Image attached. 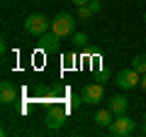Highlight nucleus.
<instances>
[{
    "mask_svg": "<svg viewBox=\"0 0 146 137\" xmlns=\"http://www.w3.org/2000/svg\"><path fill=\"white\" fill-rule=\"evenodd\" d=\"M110 135L112 137H129L131 132L136 130V125H134V120H131L127 113H122V115H115V120L110 122Z\"/></svg>",
    "mask_w": 146,
    "mask_h": 137,
    "instance_id": "obj_1",
    "label": "nucleus"
},
{
    "mask_svg": "<svg viewBox=\"0 0 146 137\" xmlns=\"http://www.w3.org/2000/svg\"><path fill=\"white\" fill-rule=\"evenodd\" d=\"M25 30H27V34H32V37H42L44 32L51 30V22H49L42 12H34V15H29L25 20Z\"/></svg>",
    "mask_w": 146,
    "mask_h": 137,
    "instance_id": "obj_2",
    "label": "nucleus"
},
{
    "mask_svg": "<svg viewBox=\"0 0 146 137\" xmlns=\"http://www.w3.org/2000/svg\"><path fill=\"white\" fill-rule=\"evenodd\" d=\"M51 32H56L58 37H68L76 32V17L68 15V12H58L51 22Z\"/></svg>",
    "mask_w": 146,
    "mask_h": 137,
    "instance_id": "obj_3",
    "label": "nucleus"
},
{
    "mask_svg": "<svg viewBox=\"0 0 146 137\" xmlns=\"http://www.w3.org/2000/svg\"><path fill=\"white\" fill-rule=\"evenodd\" d=\"M115 83L119 86V88H136V86L141 83V74L136 71V68H122L119 74L115 76Z\"/></svg>",
    "mask_w": 146,
    "mask_h": 137,
    "instance_id": "obj_4",
    "label": "nucleus"
},
{
    "mask_svg": "<svg viewBox=\"0 0 146 137\" xmlns=\"http://www.w3.org/2000/svg\"><path fill=\"white\" fill-rule=\"evenodd\" d=\"M80 98H83V103H88V105H98V103H102V98H105L102 83H88L83 91H80Z\"/></svg>",
    "mask_w": 146,
    "mask_h": 137,
    "instance_id": "obj_5",
    "label": "nucleus"
},
{
    "mask_svg": "<svg viewBox=\"0 0 146 137\" xmlns=\"http://www.w3.org/2000/svg\"><path fill=\"white\" fill-rule=\"evenodd\" d=\"M39 49H42L44 54H56L61 52V37H58L56 32H44L42 37H39Z\"/></svg>",
    "mask_w": 146,
    "mask_h": 137,
    "instance_id": "obj_6",
    "label": "nucleus"
},
{
    "mask_svg": "<svg viewBox=\"0 0 146 137\" xmlns=\"http://www.w3.org/2000/svg\"><path fill=\"white\" fill-rule=\"evenodd\" d=\"M63 122H66V110L51 108V110L46 113V127L49 130H58V127H63Z\"/></svg>",
    "mask_w": 146,
    "mask_h": 137,
    "instance_id": "obj_7",
    "label": "nucleus"
},
{
    "mask_svg": "<svg viewBox=\"0 0 146 137\" xmlns=\"http://www.w3.org/2000/svg\"><path fill=\"white\" fill-rule=\"evenodd\" d=\"M15 100H17V88L10 81H3V83H0V103H3V105H10Z\"/></svg>",
    "mask_w": 146,
    "mask_h": 137,
    "instance_id": "obj_8",
    "label": "nucleus"
},
{
    "mask_svg": "<svg viewBox=\"0 0 146 137\" xmlns=\"http://www.w3.org/2000/svg\"><path fill=\"white\" fill-rule=\"evenodd\" d=\"M107 108L115 113V115H122V113H127V108H129V100H127L124 95H112Z\"/></svg>",
    "mask_w": 146,
    "mask_h": 137,
    "instance_id": "obj_9",
    "label": "nucleus"
},
{
    "mask_svg": "<svg viewBox=\"0 0 146 137\" xmlns=\"http://www.w3.org/2000/svg\"><path fill=\"white\" fill-rule=\"evenodd\" d=\"M95 125H100V127H110V122L115 120V113L110 110V108H105V110H98L95 113Z\"/></svg>",
    "mask_w": 146,
    "mask_h": 137,
    "instance_id": "obj_10",
    "label": "nucleus"
},
{
    "mask_svg": "<svg viewBox=\"0 0 146 137\" xmlns=\"http://www.w3.org/2000/svg\"><path fill=\"white\" fill-rule=\"evenodd\" d=\"M93 15H95V12L90 10V5H78V10H76V20H80V22L93 20Z\"/></svg>",
    "mask_w": 146,
    "mask_h": 137,
    "instance_id": "obj_11",
    "label": "nucleus"
},
{
    "mask_svg": "<svg viewBox=\"0 0 146 137\" xmlns=\"http://www.w3.org/2000/svg\"><path fill=\"white\" fill-rule=\"evenodd\" d=\"M131 68H136L139 74H146V54H139L131 59Z\"/></svg>",
    "mask_w": 146,
    "mask_h": 137,
    "instance_id": "obj_12",
    "label": "nucleus"
},
{
    "mask_svg": "<svg viewBox=\"0 0 146 137\" xmlns=\"http://www.w3.org/2000/svg\"><path fill=\"white\" fill-rule=\"evenodd\" d=\"M71 37H73V44H78V47H83V44L88 42V37H85L83 32H73Z\"/></svg>",
    "mask_w": 146,
    "mask_h": 137,
    "instance_id": "obj_13",
    "label": "nucleus"
},
{
    "mask_svg": "<svg viewBox=\"0 0 146 137\" xmlns=\"http://www.w3.org/2000/svg\"><path fill=\"white\" fill-rule=\"evenodd\" d=\"M88 5H90V10H93V12H100V10H102V0H90Z\"/></svg>",
    "mask_w": 146,
    "mask_h": 137,
    "instance_id": "obj_14",
    "label": "nucleus"
},
{
    "mask_svg": "<svg viewBox=\"0 0 146 137\" xmlns=\"http://www.w3.org/2000/svg\"><path fill=\"white\" fill-rule=\"evenodd\" d=\"M95 79H98L100 83H102V81H107V79H110V71H100V74L95 76Z\"/></svg>",
    "mask_w": 146,
    "mask_h": 137,
    "instance_id": "obj_15",
    "label": "nucleus"
},
{
    "mask_svg": "<svg viewBox=\"0 0 146 137\" xmlns=\"http://www.w3.org/2000/svg\"><path fill=\"white\" fill-rule=\"evenodd\" d=\"M73 3H76V7H78V5H88L90 0H73Z\"/></svg>",
    "mask_w": 146,
    "mask_h": 137,
    "instance_id": "obj_16",
    "label": "nucleus"
},
{
    "mask_svg": "<svg viewBox=\"0 0 146 137\" xmlns=\"http://www.w3.org/2000/svg\"><path fill=\"white\" fill-rule=\"evenodd\" d=\"M139 86H141V88L146 91V74H141V83H139Z\"/></svg>",
    "mask_w": 146,
    "mask_h": 137,
    "instance_id": "obj_17",
    "label": "nucleus"
},
{
    "mask_svg": "<svg viewBox=\"0 0 146 137\" xmlns=\"http://www.w3.org/2000/svg\"><path fill=\"white\" fill-rule=\"evenodd\" d=\"M144 22H146V12H144Z\"/></svg>",
    "mask_w": 146,
    "mask_h": 137,
    "instance_id": "obj_18",
    "label": "nucleus"
}]
</instances>
